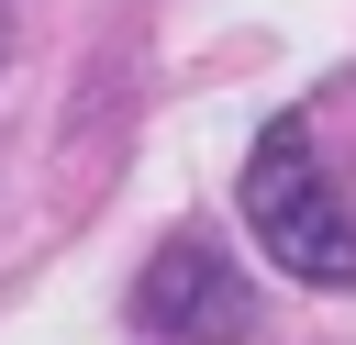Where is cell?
I'll list each match as a JSON object with an SVG mask.
<instances>
[{"label":"cell","mask_w":356,"mask_h":345,"mask_svg":"<svg viewBox=\"0 0 356 345\" xmlns=\"http://www.w3.org/2000/svg\"><path fill=\"white\" fill-rule=\"evenodd\" d=\"M134 323H145L156 345H245V334H256V289H245V267H234L222 245L178 234V245L145 256V278H134Z\"/></svg>","instance_id":"cell-2"},{"label":"cell","mask_w":356,"mask_h":345,"mask_svg":"<svg viewBox=\"0 0 356 345\" xmlns=\"http://www.w3.org/2000/svg\"><path fill=\"white\" fill-rule=\"evenodd\" d=\"M245 223H256V245H267L278 278H300V289H356V200L323 178L300 111H278V122L256 134V156H245Z\"/></svg>","instance_id":"cell-1"}]
</instances>
